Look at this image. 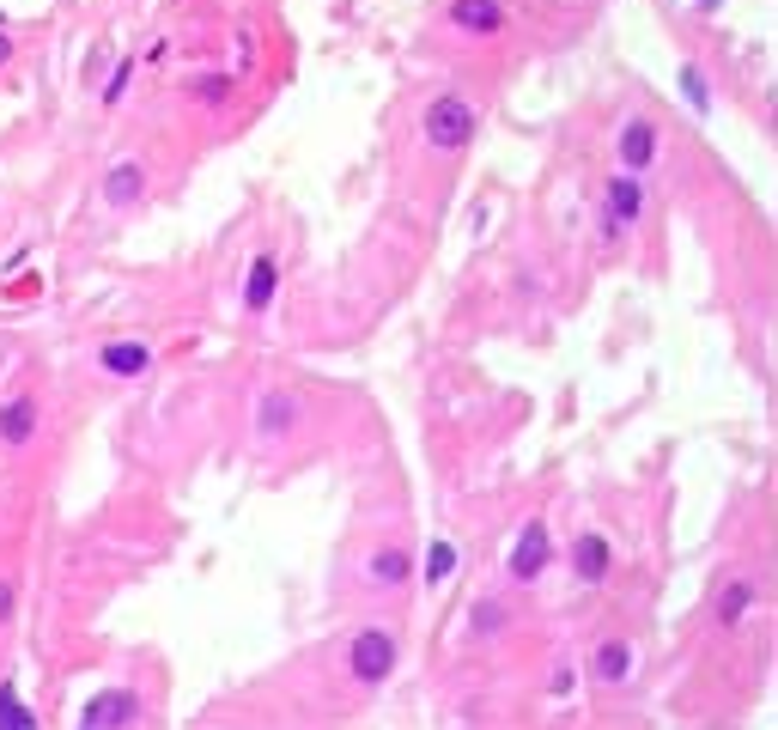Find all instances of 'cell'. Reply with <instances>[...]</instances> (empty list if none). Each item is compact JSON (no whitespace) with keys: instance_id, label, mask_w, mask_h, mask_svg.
<instances>
[{"instance_id":"obj_16","label":"cell","mask_w":778,"mask_h":730,"mask_svg":"<svg viewBox=\"0 0 778 730\" xmlns=\"http://www.w3.org/2000/svg\"><path fill=\"white\" fill-rule=\"evenodd\" d=\"M450 578H456V548H450V542L438 536V542L426 548V584H432V591H444Z\"/></svg>"},{"instance_id":"obj_24","label":"cell","mask_w":778,"mask_h":730,"mask_svg":"<svg viewBox=\"0 0 778 730\" xmlns=\"http://www.w3.org/2000/svg\"><path fill=\"white\" fill-rule=\"evenodd\" d=\"M7 61H13V37H7V31H0V67H7Z\"/></svg>"},{"instance_id":"obj_7","label":"cell","mask_w":778,"mask_h":730,"mask_svg":"<svg viewBox=\"0 0 778 730\" xmlns=\"http://www.w3.org/2000/svg\"><path fill=\"white\" fill-rule=\"evenodd\" d=\"M590 676L608 682V688H620V682L633 676V645H627V639H602V645L590 651Z\"/></svg>"},{"instance_id":"obj_26","label":"cell","mask_w":778,"mask_h":730,"mask_svg":"<svg viewBox=\"0 0 778 730\" xmlns=\"http://www.w3.org/2000/svg\"><path fill=\"white\" fill-rule=\"evenodd\" d=\"M0 25H7V13H0Z\"/></svg>"},{"instance_id":"obj_9","label":"cell","mask_w":778,"mask_h":730,"mask_svg":"<svg viewBox=\"0 0 778 730\" xmlns=\"http://www.w3.org/2000/svg\"><path fill=\"white\" fill-rule=\"evenodd\" d=\"M657 159V128L645 122V116H633L627 128H620V165H627V171H645Z\"/></svg>"},{"instance_id":"obj_19","label":"cell","mask_w":778,"mask_h":730,"mask_svg":"<svg viewBox=\"0 0 778 730\" xmlns=\"http://www.w3.org/2000/svg\"><path fill=\"white\" fill-rule=\"evenodd\" d=\"M31 724H37V718L19 706V694H13V688H0V730H31Z\"/></svg>"},{"instance_id":"obj_2","label":"cell","mask_w":778,"mask_h":730,"mask_svg":"<svg viewBox=\"0 0 778 730\" xmlns=\"http://www.w3.org/2000/svg\"><path fill=\"white\" fill-rule=\"evenodd\" d=\"M396 633H383V627H365V633H353V645H347V670H353V682H365V688H377V682H389L396 676Z\"/></svg>"},{"instance_id":"obj_6","label":"cell","mask_w":778,"mask_h":730,"mask_svg":"<svg viewBox=\"0 0 778 730\" xmlns=\"http://www.w3.org/2000/svg\"><path fill=\"white\" fill-rule=\"evenodd\" d=\"M450 25L469 31V37H493L505 25V7L499 0H450Z\"/></svg>"},{"instance_id":"obj_4","label":"cell","mask_w":778,"mask_h":730,"mask_svg":"<svg viewBox=\"0 0 778 730\" xmlns=\"http://www.w3.org/2000/svg\"><path fill=\"white\" fill-rule=\"evenodd\" d=\"M639 213H645V189L639 177H608V213H602V238H620L627 226H639Z\"/></svg>"},{"instance_id":"obj_8","label":"cell","mask_w":778,"mask_h":730,"mask_svg":"<svg viewBox=\"0 0 778 730\" xmlns=\"http://www.w3.org/2000/svg\"><path fill=\"white\" fill-rule=\"evenodd\" d=\"M98 365H104L110 378H140V372H152V347H140V341H104Z\"/></svg>"},{"instance_id":"obj_15","label":"cell","mask_w":778,"mask_h":730,"mask_svg":"<svg viewBox=\"0 0 778 730\" xmlns=\"http://www.w3.org/2000/svg\"><path fill=\"white\" fill-rule=\"evenodd\" d=\"M748 609H754V584H748V578L724 584V597H718V621H724V627H736Z\"/></svg>"},{"instance_id":"obj_5","label":"cell","mask_w":778,"mask_h":730,"mask_svg":"<svg viewBox=\"0 0 778 730\" xmlns=\"http://www.w3.org/2000/svg\"><path fill=\"white\" fill-rule=\"evenodd\" d=\"M134 718H140V694L116 688V694H98V700H86V712H80V730H122V724H134Z\"/></svg>"},{"instance_id":"obj_12","label":"cell","mask_w":778,"mask_h":730,"mask_svg":"<svg viewBox=\"0 0 778 730\" xmlns=\"http://www.w3.org/2000/svg\"><path fill=\"white\" fill-rule=\"evenodd\" d=\"M256 426H262V438H286V432L298 426V396H286V390L262 396V408H256Z\"/></svg>"},{"instance_id":"obj_10","label":"cell","mask_w":778,"mask_h":730,"mask_svg":"<svg viewBox=\"0 0 778 730\" xmlns=\"http://www.w3.org/2000/svg\"><path fill=\"white\" fill-rule=\"evenodd\" d=\"M274 286H280L274 256H256V262H250V274H244V311H250V317H262V311L274 305Z\"/></svg>"},{"instance_id":"obj_25","label":"cell","mask_w":778,"mask_h":730,"mask_svg":"<svg viewBox=\"0 0 778 730\" xmlns=\"http://www.w3.org/2000/svg\"><path fill=\"white\" fill-rule=\"evenodd\" d=\"M699 7H706V13H712V7H724V0H699Z\"/></svg>"},{"instance_id":"obj_14","label":"cell","mask_w":778,"mask_h":730,"mask_svg":"<svg viewBox=\"0 0 778 730\" xmlns=\"http://www.w3.org/2000/svg\"><path fill=\"white\" fill-rule=\"evenodd\" d=\"M0 438H7V445H31V438H37V402L31 396L0 408Z\"/></svg>"},{"instance_id":"obj_20","label":"cell","mask_w":778,"mask_h":730,"mask_svg":"<svg viewBox=\"0 0 778 730\" xmlns=\"http://www.w3.org/2000/svg\"><path fill=\"white\" fill-rule=\"evenodd\" d=\"M499 627H505V609H499V603H481V609H475V639H487V633H499Z\"/></svg>"},{"instance_id":"obj_21","label":"cell","mask_w":778,"mask_h":730,"mask_svg":"<svg viewBox=\"0 0 778 730\" xmlns=\"http://www.w3.org/2000/svg\"><path fill=\"white\" fill-rule=\"evenodd\" d=\"M572 682H578V670H572V664H560V670H554V676H548V694H566V688H572Z\"/></svg>"},{"instance_id":"obj_17","label":"cell","mask_w":778,"mask_h":730,"mask_svg":"<svg viewBox=\"0 0 778 730\" xmlns=\"http://www.w3.org/2000/svg\"><path fill=\"white\" fill-rule=\"evenodd\" d=\"M365 578H371V584H402V578H408V554H402V548H383V554H371Z\"/></svg>"},{"instance_id":"obj_23","label":"cell","mask_w":778,"mask_h":730,"mask_svg":"<svg viewBox=\"0 0 778 730\" xmlns=\"http://www.w3.org/2000/svg\"><path fill=\"white\" fill-rule=\"evenodd\" d=\"M13 615V584H0V621Z\"/></svg>"},{"instance_id":"obj_11","label":"cell","mask_w":778,"mask_h":730,"mask_svg":"<svg viewBox=\"0 0 778 730\" xmlns=\"http://www.w3.org/2000/svg\"><path fill=\"white\" fill-rule=\"evenodd\" d=\"M572 572H578L584 584H602V578L614 572V554H608V542H602V536H578V542H572Z\"/></svg>"},{"instance_id":"obj_1","label":"cell","mask_w":778,"mask_h":730,"mask_svg":"<svg viewBox=\"0 0 778 730\" xmlns=\"http://www.w3.org/2000/svg\"><path fill=\"white\" fill-rule=\"evenodd\" d=\"M420 128H426V140L438 146V153H456V146H469V140H475L481 116H475V104L462 98V92H444V98H432V104H426Z\"/></svg>"},{"instance_id":"obj_13","label":"cell","mask_w":778,"mask_h":730,"mask_svg":"<svg viewBox=\"0 0 778 730\" xmlns=\"http://www.w3.org/2000/svg\"><path fill=\"white\" fill-rule=\"evenodd\" d=\"M140 189H146V171H140L134 159H122V165L104 177V207H134V201H140Z\"/></svg>"},{"instance_id":"obj_22","label":"cell","mask_w":778,"mask_h":730,"mask_svg":"<svg viewBox=\"0 0 778 730\" xmlns=\"http://www.w3.org/2000/svg\"><path fill=\"white\" fill-rule=\"evenodd\" d=\"M201 98H207V104H219V98H225V73H213V80L201 86Z\"/></svg>"},{"instance_id":"obj_3","label":"cell","mask_w":778,"mask_h":730,"mask_svg":"<svg viewBox=\"0 0 778 730\" xmlns=\"http://www.w3.org/2000/svg\"><path fill=\"white\" fill-rule=\"evenodd\" d=\"M554 566V536H548V524L541 518H529L523 530H517V542H511V560H505V572L517 578V584H535L541 572Z\"/></svg>"},{"instance_id":"obj_18","label":"cell","mask_w":778,"mask_h":730,"mask_svg":"<svg viewBox=\"0 0 778 730\" xmlns=\"http://www.w3.org/2000/svg\"><path fill=\"white\" fill-rule=\"evenodd\" d=\"M681 98L693 104V116H712V92H706V73L699 67H681Z\"/></svg>"}]
</instances>
